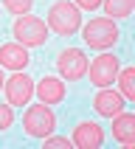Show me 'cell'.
<instances>
[{
    "mask_svg": "<svg viewBox=\"0 0 135 149\" xmlns=\"http://www.w3.org/2000/svg\"><path fill=\"white\" fill-rule=\"evenodd\" d=\"M118 87H121V96H124L127 101L135 99V68H124V70H118L116 76Z\"/></svg>",
    "mask_w": 135,
    "mask_h": 149,
    "instance_id": "5bb4252c",
    "label": "cell"
},
{
    "mask_svg": "<svg viewBox=\"0 0 135 149\" xmlns=\"http://www.w3.org/2000/svg\"><path fill=\"white\" fill-rule=\"evenodd\" d=\"M3 82H6V79H3V70H0V87H3Z\"/></svg>",
    "mask_w": 135,
    "mask_h": 149,
    "instance_id": "d6986e66",
    "label": "cell"
},
{
    "mask_svg": "<svg viewBox=\"0 0 135 149\" xmlns=\"http://www.w3.org/2000/svg\"><path fill=\"white\" fill-rule=\"evenodd\" d=\"M76 6L84 8V11H96V8L101 6V0H76Z\"/></svg>",
    "mask_w": 135,
    "mask_h": 149,
    "instance_id": "ac0fdd59",
    "label": "cell"
},
{
    "mask_svg": "<svg viewBox=\"0 0 135 149\" xmlns=\"http://www.w3.org/2000/svg\"><path fill=\"white\" fill-rule=\"evenodd\" d=\"M34 93L40 96L42 104H59V101L65 99V82L56 79V76H45L42 82H37Z\"/></svg>",
    "mask_w": 135,
    "mask_h": 149,
    "instance_id": "8fae6325",
    "label": "cell"
},
{
    "mask_svg": "<svg viewBox=\"0 0 135 149\" xmlns=\"http://www.w3.org/2000/svg\"><path fill=\"white\" fill-rule=\"evenodd\" d=\"M70 143H76L79 149H99L104 143V130L93 121H82V124H76Z\"/></svg>",
    "mask_w": 135,
    "mask_h": 149,
    "instance_id": "ba28073f",
    "label": "cell"
},
{
    "mask_svg": "<svg viewBox=\"0 0 135 149\" xmlns=\"http://www.w3.org/2000/svg\"><path fill=\"white\" fill-rule=\"evenodd\" d=\"M113 138H116L118 143H135V116L132 113H118V116H113Z\"/></svg>",
    "mask_w": 135,
    "mask_h": 149,
    "instance_id": "7c38bea8",
    "label": "cell"
},
{
    "mask_svg": "<svg viewBox=\"0 0 135 149\" xmlns=\"http://www.w3.org/2000/svg\"><path fill=\"white\" fill-rule=\"evenodd\" d=\"M45 149H70V141L68 138H59V135H45Z\"/></svg>",
    "mask_w": 135,
    "mask_h": 149,
    "instance_id": "2e32d148",
    "label": "cell"
},
{
    "mask_svg": "<svg viewBox=\"0 0 135 149\" xmlns=\"http://www.w3.org/2000/svg\"><path fill=\"white\" fill-rule=\"evenodd\" d=\"M31 3L34 0H3V6H6L11 14H28V11H31Z\"/></svg>",
    "mask_w": 135,
    "mask_h": 149,
    "instance_id": "9a60e30c",
    "label": "cell"
},
{
    "mask_svg": "<svg viewBox=\"0 0 135 149\" xmlns=\"http://www.w3.org/2000/svg\"><path fill=\"white\" fill-rule=\"evenodd\" d=\"M14 124V113H11V104H0V132L8 130Z\"/></svg>",
    "mask_w": 135,
    "mask_h": 149,
    "instance_id": "e0dca14e",
    "label": "cell"
},
{
    "mask_svg": "<svg viewBox=\"0 0 135 149\" xmlns=\"http://www.w3.org/2000/svg\"><path fill=\"white\" fill-rule=\"evenodd\" d=\"M82 8L76 3H68V0H56L54 6L48 8V28H54L62 37H70L82 28Z\"/></svg>",
    "mask_w": 135,
    "mask_h": 149,
    "instance_id": "6da1fadb",
    "label": "cell"
},
{
    "mask_svg": "<svg viewBox=\"0 0 135 149\" xmlns=\"http://www.w3.org/2000/svg\"><path fill=\"white\" fill-rule=\"evenodd\" d=\"M118 70H121L118 59L113 54H101V56L93 59V65H90V82L96 87H110V84L116 82Z\"/></svg>",
    "mask_w": 135,
    "mask_h": 149,
    "instance_id": "8992f818",
    "label": "cell"
},
{
    "mask_svg": "<svg viewBox=\"0 0 135 149\" xmlns=\"http://www.w3.org/2000/svg\"><path fill=\"white\" fill-rule=\"evenodd\" d=\"M14 37L20 45L25 48H34V45H42V42L48 40V25L42 23L40 17H31V14H20L14 20Z\"/></svg>",
    "mask_w": 135,
    "mask_h": 149,
    "instance_id": "3957f363",
    "label": "cell"
},
{
    "mask_svg": "<svg viewBox=\"0 0 135 149\" xmlns=\"http://www.w3.org/2000/svg\"><path fill=\"white\" fill-rule=\"evenodd\" d=\"M101 6L110 14V20H124V17L132 14L135 0H101Z\"/></svg>",
    "mask_w": 135,
    "mask_h": 149,
    "instance_id": "4fadbf2b",
    "label": "cell"
},
{
    "mask_svg": "<svg viewBox=\"0 0 135 149\" xmlns=\"http://www.w3.org/2000/svg\"><path fill=\"white\" fill-rule=\"evenodd\" d=\"M23 127H25V132L31 135V138H45V135L54 132L56 116L51 113L48 104H31V107L25 110V116H23Z\"/></svg>",
    "mask_w": 135,
    "mask_h": 149,
    "instance_id": "277c9868",
    "label": "cell"
},
{
    "mask_svg": "<svg viewBox=\"0 0 135 149\" xmlns=\"http://www.w3.org/2000/svg\"><path fill=\"white\" fill-rule=\"evenodd\" d=\"M82 40L90 45V48H110V45H116L118 42V25L110 20V17H96L90 23L82 28Z\"/></svg>",
    "mask_w": 135,
    "mask_h": 149,
    "instance_id": "7a4b0ae2",
    "label": "cell"
},
{
    "mask_svg": "<svg viewBox=\"0 0 135 149\" xmlns=\"http://www.w3.org/2000/svg\"><path fill=\"white\" fill-rule=\"evenodd\" d=\"M93 107H96V113L104 118H113L118 116L121 110H124V96L116 90H107V87H101L99 93H96V99H93Z\"/></svg>",
    "mask_w": 135,
    "mask_h": 149,
    "instance_id": "9c48e42d",
    "label": "cell"
},
{
    "mask_svg": "<svg viewBox=\"0 0 135 149\" xmlns=\"http://www.w3.org/2000/svg\"><path fill=\"white\" fill-rule=\"evenodd\" d=\"M28 51L20 42H6L0 45V68H11V70H23L28 65Z\"/></svg>",
    "mask_w": 135,
    "mask_h": 149,
    "instance_id": "30bf717a",
    "label": "cell"
},
{
    "mask_svg": "<svg viewBox=\"0 0 135 149\" xmlns=\"http://www.w3.org/2000/svg\"><path fill=\"white\" fill-rule=\"evenodd\" d=\"M3 87H6V99L8 104H17V107H23V104H28L34 96V79L31 76H25L17 70L11 79H6L3 82Z\"/></svg>",
    "mask_w": 135,
    "mask_h": 149,
    "instance_id": "52a82bcc",
    "label": "cell"
},
{
    "mask_svg": "<svg viewBox=\"0 0 135 149\" xmlns=\"http://www.w3.org/2000/svg\"><path fill=\"white\" fill-rule=\"evenodd\" d=\"M56 70L65 76L68 82H76V79H82L87 73V56H84V51L79 48H65L59 54L56 59Z\"/></svg>",
    "mask_w": 135,
    "mask_h": 149,
    "instance_id": "5b68a950",
    "label": "cell"
}]
</instances>
